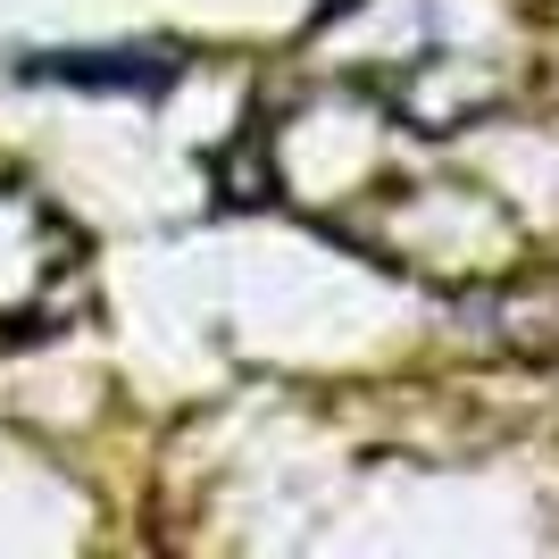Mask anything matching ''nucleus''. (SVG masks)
<instances>
[{"mask_svg":"<svg viewBox=\"0 0 559 559\" xmlns=\"http://www.w3.org/2000/svg\"><path fill=\"white\" fill-rule=\"evenodd\" d=\"M34 75H68V84H134V93H159L176 84V50H59V59H34Z\"/></svg>","mask_w":559,"mask_h":559,"instance_id":"obj_1","label":"nucleus"}]
</instances>
